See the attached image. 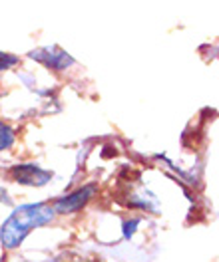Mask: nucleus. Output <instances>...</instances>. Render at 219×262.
<instances>
[{
    "label": "nucleus",
    "mask_w": 219,
    "mask_h": 262,
    "mask_svg": "<svg viewBox=\"0 0 219 262\" xmlns=\"http://www.w3.org/2000/svg\"><path fill=\"white\" fill-rule=\"evenodd\" d=\"M52 216H54V207L44 203L20 207L6 219L0 232V243L4 248H16L30 230L50 223Z\"/></svg>",
    "instance_id": "obj_1"
},
{
    "label": "nucleus",
    "mask_w": 219,
    "mask_h": 262,
    "mask_svg": "<svg viewBox=\"0 0 219 262\" xmlns=\"http://www.w3.org/2000/svg\"><path fill=\"white\" fill-rule=\"evenodd\" d=\"M94 191H96V185H86L82 189L74 191L72 195L60 199V201L54 205V211H56V213H74V211H78V209L84 207L86 203H88V199L94 195Z\"/></svg>",
    "instance_id": "obj_2"
},
{
    "label": "nucleus",
    "mask_w": 219,
    "mask_h": 262,
    "mask_svg": "<svg viewBox=\"0 0 219 262\" xmlns=\"http://www.w3.org/2000/svg\"><path fill=\"white\" fill-rule=\"evenodd\" d=\"M12 177L22 183V185H34V187H40V185H46L52 179V173L36 167V165H18L12 169Z\"/></svg>",
    "instance_id": "obj_3"
},
{
    "label": "nucleus",
    "mask_w": 219,
    "mask_h": 262,
    "mask_svg": "<svg viewBox=\"0 0 219 262\" xmlns=\"http://www.w3.org/2000/svg\"><path fill=\"white\" fill-rule=\"evenodd\" d=\"M30 56L40 60V62H44L46 66H50V68H56V70H64V68H68L74 62L66 52H62L58 48H44L40 52H30Z\"/></svg>",
    "instance_id": "obj_4"
},
{
    "label": "nucleus",
    "mask_w": 219,
    "mask_h": 262,
    "mask_svg": "<svg viewBox=\"0 0 219 262\" xmlns=\"http://www.w3.org/2000/svg\"><path fill=\"white\" fill-rule=\"evenodd\" d=\"M12 143H14V133H12V129L6 123L0 121V151L2 149H8Z\"/></svg>",
    "instance_id": "obj_5"
},
{
    "label": "nucleus",
    "mask_w": 219,
    "mask_h": 262,
    "mask_svg": "<svg viewBox=\"0 0 219 262\" xmlns=\"http://www.w3.org/2000/svg\"><path fill=\"white\" fill-rule=\"evenodd\" d=\"M18 62L16 56H10V54H0V70H6L10 66H14Z\"/></svg>",
    "instance_id": "obj_6"
},
{
    "label": "nucleus",
    "mask_w": 219,
    "mask_h": 262,
    "mask_svg": "<svg viewBox=\"0 0 219 262\" xmlns=\"http://www.w3.org/2000/svg\"><path fill=\"white\" fill-rule=\"evenodd\" d=\"M135 227H137V221H128V223L124 225V236H132Z\"/></svg>",
    "instance_id": "obj_7"
}]
</instances>
